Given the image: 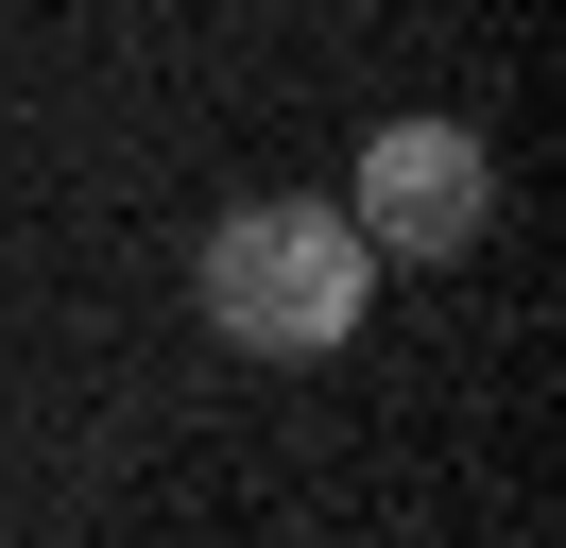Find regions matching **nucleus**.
Here are the masks:
<instances>
[{
	"label": "nucleus",
	"instance_id": "1",
	"mask_svg": "<svg viewBox=\"0 0 566 548\" xmlns=\"http://www.w3.org/2000/svg\"><path fill=\"white\" fill-rule=\"evenodd\" d=\"M189 308H207L241 360H326V342H360V308H378V240H360L326 189H258V205L207 223Z\"/></svg>",
	"mask_w": 566,
	"mask_h": 548
},
{
	"label": "nucleus",
	"instance_id": "2",
	"mask_svg": "<svg viewBox=\"0 0 566 548\" xmlns=\"http://www.w3.org/2000/svg\"><path fill=\"white\" fill-rule=\"evenodd\" d=\"M344 223L378 240V274H447L463 240L497 223V155H481L463 120H429V103H412V120H378V137H360V171H344Z\"/></svg>",
	"mask_w": 566,
	"mask_h": 548
}]
</instances>
